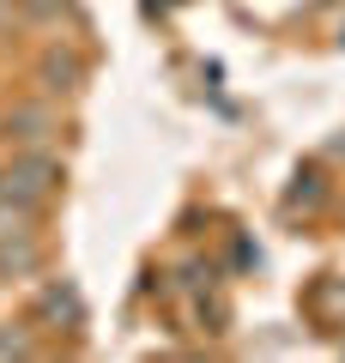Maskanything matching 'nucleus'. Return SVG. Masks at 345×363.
<instances>
[{
	"instance_id": "1",
	"label": "nucleus",
	"mask_w": 345,
	"mask_h": 363,
	"mask_svg": "<svg viewBox=\"0 0 345 363\" xmlns=\"http://www.w3.org/2000/svg\"><path fill=\"white\" fill-rule=\"evenodd\" d=\"M55 176H61V169H55V157H25V164H13L6 176H0V194H6V200H25V206H37V200L55 188Z\"/></svg>"
},
{
	"instance_id": "2",
	"label": "nucleus",
	"mask_w": 345,
	"mask_h": 363,
	"mask_svg": "<svg viewBox=\"0 0 345 363\" xmlns=\"http://www.w3.org/2000/svg\"><path fill=\"white\" fill-rule=\"evenodd\" d=\"M43 128H49V109H18V116H6V140H18V145H37Z\"/></svg>"
},
{
	"instance_id": "3",
	"label": "nucleus",
	"mask_w": 345,
	"mask_h": 363,
	"mask_svg": "<svg viewBox=\"0 0 345 363\" xmlns=\"http://www.w3.org/2000/svg\"><path fill=\"white\" fill-rule=\"evenodd\" d=\"M43 315H49V321H79V297H73L67 285L43 291Z\"/></svg>"
},
{
	"instance_id": "4",
	"label": "nucleus",
	"mask_w": 345,
	"mask_h": 363,
	"mask_svg": "<svg viewBox=\"0 0 345 363\" xmlns=\"http://www.w3.org/2000/svg\"><path fill=\"white\" fill-rule=\"evenodd\" d=\"M43 79H67V85H73L79 67H73V61H55V55H49V61H43Z\"/></svg>"
},
{
	"instance_id": "5",
	"label": "nucleus",
	"mask_w": 345,
	"mask_h": 363,
	"mask_svg": "<svg viewBox=\"0 0 345 363\" xmlns=\"http://www.w3.org/2000/svg\"><path fill=\"white\" fill-rule=\"evenodd\" d=\"M321 303H327V309H345V291H321Z\"/></svg>"
}]
</instances>
